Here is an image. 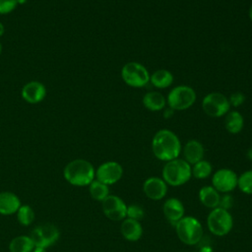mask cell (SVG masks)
<instances>
[{
	"instance_id": "13",
	"label": "cell",
	"mask_w": 252,
	"mask_h": 252,
	"mask_svg": "<svg viewBox=\"0 0 252 252\" xmlns=\"http://www.w3.org/2000/svg\"><path fill=\"white\" fill-rule=\"evenodd\" d=\"M143 191L145 195L154 201L161 200L167 193V184L162 178L150 177L143 183Z\"/></svg>"
},
{
	"instance_id": "10",
	"label": "cell",
	"mask_w": 252,
	"mask_h": 252,
	"mask_svg": "<svg viewBox=\"0 0 252 252\" xmlns=\"http://www.w3.org/2000/svg\"><path fill=\"white\" fill-rule=\"evenodd\" d=\"M237 174L229 168H220L212 176V186L221 193H228L237 187Z\"/></svg>"
},
{
	"instance_id": "31",
	"label": "cell",
	"mask_w": 252,
	"mask_h": 252,
	"mask_svg": "<svg viewBox=\"0 0 252 252\" xmlns=\"http://www.w3.org/2000/svg\"><path fill=\"white\" fill-rule=\"evenodd\" d=\"M232 204H233V199L230 195H224L223 197H220V205L219 207L224 209V210H227L229 208L232 207Z\"/></svg>"
},
{
	"instance_id": "9",
	"label": "cell",
	"mask_w": 252,
	"mask_h": 252,
	"mask_svg": "<svg viewBox=\"0 0 252 252\" xmlns=\"http://www.w3.org/2000/svg\"><path fill=\"white\" fill-rule=\"evenodd\" d=\"M59 230L52 223H42L36 226L31 234L34 247L46 248L54 244L59 238Z\"/></svg>"
},
{
	"instance_id": "35",
	"label": "cell",
	"mask_w": 252,
	"mask_h": 252,
	"mask_svg": "<svg viewBox=\"0 0 252 252\" xmlns=\"http://www.w3.org/2000/svg\"><path fill=\"white\" fill-rule=\"evenodd\" d=\"M4 33V26L2 23H0V36Z\"/></svg>"
},
{
	"instance_id": "32",
	"label": "cell",
	"mask_w": 252,
	"mask_h": 252,
	"mask_svg": "<svg viewBox=\"0 0 252 252\" xmlns=\"http://www.w3.org/2000/svg\"><path fill=\"white\" fill-rule=\"evenodd\" d=\"M173 111H174L173 109H171L170 107H168V108L164 111V117H166V118H167V117H171L172 114H173Z\"/></svg>"
},
{
	"instance_id": "3",
	"label": "cell",
	"mask_w": 252,
	"mask_h": 252,
	"mask_svg": "<svg viewBox=\"0 0 252 252\" xmlns=\"http://www.w3.org/2000/svg\"><path fill=\"white\" fill-rule=\"evenodd\" d=\"M192 176V167L184 158H174L166 161L162 168V179L167 185L181 186Z\"/></svg>"
},
{
	"instance_id": "6",
	"label": "cell",
	"mask_w": 252,
	"mask_h": 252,
	"mask_svg": "<svg viewBox=\"0 0 252 252\" xmlns=\"http://www.w3.org/2000/svg\"><path fill=\"white\" fill-rule=\"evenodd\" d=\"M121 78L131 88H143L150 82V73L143 64L131 61L122 67Z\"/></svg>"
},
{
	"instance_id": "5",
	"label": "cell",
	"mask_w": 252,
	"mask_h": 252,
	"mask_svg": "<svg viewBox=\"0 0 252 252\" xmlns=\"http://www.w3.org/2000/svg\"><path fill=\"white\" fill-rule=\"evenodd\" d=\"M197 94L193 88L179 85L171 89L166 96V104L173 110H185L190 108L196 101Z\"/></svg>"
},
{
	"instance_id": "21",
	"label": "cell",
	"mask_w": 252,
	"mask_h": 252,
	"mask_svg": "<svg viewBox=\"0 0 252 252\" xmlns=\"http://www.w3.org/2000/svg\"><path fill=\"white\" fill-rule=\"evenodd\" d=\"M199 199L205 207L213 210L219 207L220 195L213 186H204L199 191Z\"/></svg>"
},
{
	"instance_id": "14",
	"label": "cell",
	"mask_w": 252,
	"mask_h": 252,
	"mask_svg": "<svg viewBox=\"0 0 252 252\" xmlns=\"http://www.w3.org/2000/svg\"><path fill=\"white\" fill-rule=\"evenodd\" d=\"M45 94V87L37 81H32L27 83L22 90L23 98L30 103H37L41 101L44 98Z\"/></svg>"
},
{
	"instance_id": "28",
	"label": "cell",
	"mask_w": 252,
	"mask_h": 252,
	"mask_svg": "<svg viewBox=\"0 0 252 252\" xmlns=\"http://www.w3.org/2000/svg\"><path fill=\"white\" fill-rule=\"evenodd\" d=\"M144 216H145V212H144V210L141 206L136 205V204H132L130 206H127L126 218L136 220H140L144 218Z\"/></svg>"
},
{
	"instance_id": "27",
	"label": "cell",
	"mask_w": 252,
	"mask_h": 252,
	"mask_svg": "<svg viewBox=\"0 0 252 252\" xmlns=\"http://www.w3.org/2000/svg\"><path fill=\"white\" fill-rule=\"evenodd\" d=\"M237 186L243 193L252 195V169L246 170L238 176Z\"/></svg>"
},
{
	"instance_id": "8",
	"label": "cell",
	"mask_w": 252,
	"mask_h": 252,
	"mask_svg": "<svg viewBox=\"0 0 252 252\" xmlns=\"http://www.w3.org/2000/svg\"><path fill=\"white\" fill-rule=\"evenodd\" d=\"M202 108L204 112L214 118L224 116L230 110L228 97L221 93L213 92L206 94L202 100Z\"/></svg>"
},
{
	"instance_id": "16",
	"label": "cell",
	"mask_w": 252,
	"mask_h": 252,
	"mask_svg": "<svg viewBox=\"0 0 252 252\" xmlns=\"http://www.w3.org/2000/svg\"><path fill=\"white\" fill-rule=\"evenodd\" d=\"M205 155V149L203 144L195 139L189 140L184 148H183V156L184 159L190 164L193 165L194 163L204 159Z\"/></svg>"
},
{
	"instance_id": "12",
	"label": "cell",
	"mask_w": 252,
	"mask_h": 252,
	"mask_svg": "<svg viewBox=\"0 0 252 252\" xmlns=\"http://www.w3.org/2000/svg\"><path fill=\"white\" fill-rule=\"evenodd\" d=\"M123 175V167L117 161H105L101 163L95 170L96 180L106 184L112 185L118 182Z\"/></svg>"
},
{
	"instance_id": "33",
	"label": "cell",
	"mask_w": 252,
	"mask_h": 252,
	"mask_svg": "<svg viewBox=\"0 0 252 252\" xmlns=\"http://www.w3.org/2000/svg\"><path fill=\"white\" fill-rule=\"evenodd\" d=\"M32 252H46L45 248H40V247H34Z\"/></svg>"
},
{
	"instance_id": "11",
	"label": "cell",
	"mask_w": 252,
	"mask_h": 252,
	"mask_svg": "<svg viewBox=\"0 0 252 252\" xmlns=\"http://www.w3.org/2000/svg\"><path fill=\"white\" fill-rule=\"evenodd\" d=\"M101 208L106 218L111 220H123L126 219L127 205L116 195H108L101 202Z\"/></svg>"
},
{
	"instance_id": "36",
	"label": "cell",
	"mask_w": 252,
	"mask_h": 252,
	"mask_svg": "<svg viewBox=\"0 0 252 252\" xmlns=\"http://www.w3.org/2000/svg\"><path fill=\"white\" fill-rule=\"evenodd\" d=\"M247 156H248V158H251L252 159V148L248 151V153H247Z\"/></svg>"
},
{
	"instance_id": "38",
	"label": "cell",
	"mask_w": 252,
	"mask_h": 252,
	"mask_svg": "<svg viewBox=\"0 0 252 252\" xmlns=\"http://www.w3.org/2000/svg\"><path fill=\"white\" fill-rule=\"evenodd\" d=\"M1 49H2V46H1V43H0V53H1Z\"/></svg>"
},
{
	"instance_id": "25",
	"label": "cell",
	"mask_w": 252,
	"mask_h": 252,
	"mask_svg": "<svg viewBox=\"0 0 252 252\" xmlns=\"http://www.w3.org/2000/svg\"><path fill=\"white\" fill-rule=\"evenodd\" d=\"M191 167H192V175L197 179H205L209 177L213 171L212 164L205 159H202L194 163L193 165H191Z\"/></svg>"
},
{
	"instance_id": "34",
	"label": "cell",
	"mask_w": 252,
	"mask_h": 252,
	"mask_svg": "<svg viewBox=\"0 0 252 252\" xmlns=\"http://www.w3.org/2000/svg\"><path fill=\"white\" fill-rule=\"evenodd\" d=\"M248 16H249V19H250V21L252 22V4L250 5V7H249V10H248Z\"/></svg>"
},
{
	"instance_id": "22",
	"label": "cell",
	"mask_w": 252,
	"mask_h": 252,
	"mask_svg": "<svg viewBox=\"0 0 252 252\" xmlns=\"http://www.w3.org/2000/svg\"><path fill=\"white\" fill-rule=\"evenodd\" d=\"M174 77L172 73L166 69L156 70L150 74V83L157 89H166L172 85Z\"/></svg>"
},
{
	"instance_id": "23",
	"label": "cell",
	"mask_w": 252,
	"mask_h": 252,
	"mask_svg": "<svg viewBox=\"0 0 252 252\" xmlns=\"http://www.w3.org/2000/svg\"><path fill=\"white\" fill-rule=\"evenodd\" d=\"M34 244L30 236L19 235L13 238L9 244L10 252H32Z\"/></svg>"
},
{
	"instance_id": "18",
	"label": "cell",
	"mask_w": 252,
	"mask_h": 252,
	"mask_svg": "<svg viewBox=\"0 0 252 252\" xmlns=\"http://www.w3.org/2000/svg\"><path fill=\"white\" fill-rule=\"evenodd\" d=\"M120 231L128 241H137L142 237L143 227L139 220L126 218L121 223Z\"/></svg>"
},
{
	"instance_id": "2",
	"label": "cell",
	"mask_w": 252,
	"mask_h": 252,
	"mask_svg": "<svg viewBox=\"0 0 252 252\" xmlns=\"http://www.w3.org/2000/svg\"><path fill=\"white\" fill-rule=\"evenodd\" d=\"M63 174L70 184L74 186H87L94 180L95 170L90 161L77 158L67 163Z\"/></svg>"
},
{
	"instance_id": "30",
	"label": "cell",
	"mask_w": 252,
	"mask_h": 252,
	"mask_svg": "<svg viewBox=\"0 0 252 252\" xmlns=\"http://www.w3.org/2000/svg\"><path fill=\"white\" fill-rule=\"evenodd\" d=\"M17 4V0H0V14H8L12 12Z\"/></svg>"
},
{
	"instance_id": "17",
	"label": "cell",
	"mask_w": 252,
	"mask_h": 252,
	"mask_svg": "<svg viewBox=\"0 0 252 252\" xmlns=\"http://www.w3.org/2000/svg\"><path fill=\"white\" fill-rule=\"evenodd\" d=\"M20 207L21 201L16 194L8 191L0 193V215H13L17 213Z\"/></svg>"
},
{
	"instance_id": "37",
	"label": "cell",
	"mask_w": 252,
	"mask_h": 252,
	"mask_svg": "<svg viewBox=\"0 0 252 252\" xmlns=\"http://www.w3.org/2000/svg\"><path fill=\"white\" fill-rule=\"evenodd\" d=\"M26 1H27V0H17L18 4H24Z\"/></svg>"
},
{
	"instance_id": "7",
	"label": "cell",
	"mask_w": 252,
	"mask_h": 252,
	"mask_svg": "<svg viewBox=\"0 0 252 252\" xmlns=\"http://www.w3.org/2000/svg\"><path fill=\"white\" fill-rule=\"evenodd\" d=\"M207 224L210 231L217 236L226 235L232 228V217L227 210L220 207L211 211L207 218Z\"/></svg>"
},
{
	"instance_id": "24",
	"label": "cell",
	"mask_w": 252,
	"mask_h": 252,
	"mask_svg": "<svg viewBox=\"0 0 252 252\" xmlns=\"http://www.w3.org/2000/svg\"><path fill=\"white\" fill-rule=\"evenodd\" d=\"M89 186H90V194H91L92 198L96 201L102 202L109 195L108 185H106L96 179L92 181V183Z\"/></svg>"
},
{
	"instance_id": "20",
	"label": "cell",
	"mask_w": 252,
	"mask_h": 252,
	"mask_svg": "<svg viewBox=\"0 0 252 252\" xmlns=\"http://www.w3.org/2000/svg\"><path fill=\"white\" fill-rule=\"evenodd\" d=\"M224 127L230 134H238L244 127V118L237 110H229L224 115Z\"/></svg>"
},
{
	"instance_id": "4",
	"label": "cell",
	"mask_w": 252,
	"mask_h": 252,
	"mask_svg": "<svg viewBox=\"0 0 252 252\" xmlns=\"http://www.w3.org/2000/svg\"><path fill=\"white\" fill-rule=\"evenodd\" d=\"M175 230L178 238L187 245L197 244L203 236V227L201 222L194 217H183L175 224Z\"/></svg>"
},
{
	"instance_id": "29",
	"label": "cell",
	"mask_w": 252,
	"mask_h": 252,
	"mask_svg": "<svg viewBox=\"0 0 252 252\" xmlns=\"http://www.w3.org/2000/svg\"><path fill=\"white\" fill-rule=\"evenodd\" d=\"M228 101H229L230 106L238 107V106H240L241 104L244 103L245 95L241 92H235V93L230 94V96L228 97Z\"/></svg>"
},
{
	"instance_id": "26",
	"label": "cell",
	"mask_w": 252,
	"mask_h": 252,
	"mask_svg": "<svg viewBox=\"0 0 252 252\" xmlns=\"http://www.w3.org/2000/svg\"><path fill=\"white\" fill-rule=\"evenodd\" d=\"M17 218L22 225H30L34 220L33 210L29 205H21L17 211Z\"/></svg>"
},
{
	"instance_id": "1",
	"label": "cell",
	"mask_w": 252,
	"mask_h": 252,
	"mask_svg": "<svg viewBox=\"0 0 252 252\" xmlns=\"http://www.w3.org/2000/svg\"><path fill=\"white\" fill-rule=\"evenodd\" d=\"M182 146L178 136L168 129L158 130L152 139V151L154 156L161 161H169L177 158Z\"/></svg>"
},
{
	"instance_id": "19",
	"label": "cell",
	"mask_w": 252,
	"mask_h": 252,
	"mask_svg": "<svg viewBox=\"0 0 252 252\" xmlns=\"http://www.w3.org/2000/svg\"><path fill=\"white\" fill-rule=\"evenodd\" d=\"M142 103L144 107L150 111H159L165 107L166 98L161 93L152 91L144 94Z\"/></svg>"
},
{
	"instance_id": "15",
	"label": "cell",
	"mask_w": 252,
	"mask_h": 252,
	"mask_svg": "<svg viewBox=\"0 0 252 252\" xmlns=\"http://www.w3.org/2000/svg\"><path fill=\"white\" fill-rule=\"evenodd\" d=\"M162 211L166 220L175 223L184 217L185 213L182 202L177 198L166 199V201L163 203Z\"/></svg>"
}]
</instances>
